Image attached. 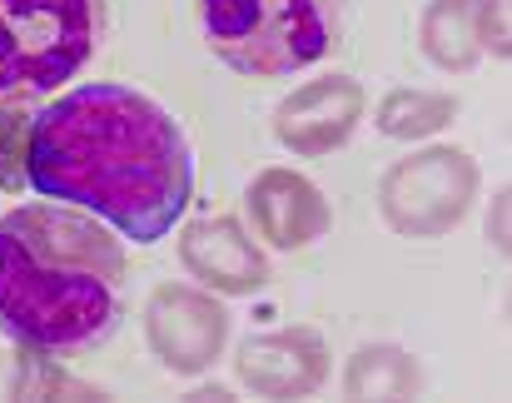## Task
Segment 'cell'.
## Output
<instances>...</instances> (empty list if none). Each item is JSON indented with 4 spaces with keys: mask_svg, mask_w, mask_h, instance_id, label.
I'll list each match as a JSON object with an SVG mask.
<instances>
[{
    "mask_svg": "<svg viewBox=\"0 0 512 403\" xmlns=\"http://www.w3.org/2000/svg\"><path fill=\"white\" fill-rule=\"evenodd\" d=\"M25 185L105 219L135 244H160L189 204L194 165L184 130L150 95L100 80L30 120Z\"/></svg>",
    "mask_w": 512,
    "mask_h": 403,
    "instance_id": "cell-1",
    "label": "cell"
},
{
    "mask_svg": "<svg viewBox=\"0 0 512 403\" xmlns=\"http://www.w3.org/2000/svg\"><path fill=\"white\" fill-rule=\"evenodd\" d=\"M125 314V249L75 204L0 214V334L25 349H90Z\"/></svg>",
    "mask_w": 512,
    "mask_h": 403,
    "instance_id": "cell-2",
    "label": "cell"
},
{
    "mask_svg": "<svg viewBox=\"0 0 512 403\" xmlns=\"http://www.w3.org/2000/svg\"><path fill=\"white\" fill-rule=\"evenodd\" d=\"M348 0H199L209 50L254 80H284L319 65L343 35Z\"/></svg>",
    "mask_w": 512,
    "mask_h": 403,
    "instance_id": "cell-3",
    "label": "cell"
},
{
    "mask_svg": "<svg viewBox=\"0 0 512 403\" xmlns=\"http://www.w3.org/2000/svg\"><path fill=\"white\" fill-rule=\"evenodd\" d=\"M105 0H0V105L60 90L100 45Z\"/></svg>",
    "mask_w": 512,
    "mask_h": 403,
    "instance_id": "cell-4",
    "label": "cell"
},
{
    "mask_svg": "<svg viewBox=\"0 0 512 403\" xmlns=\"http://www.w3.org/2000/svg\"><path fill=\"white\" fill-rule=\"evenodd\" d=\"M473 195H478V165H473V155H463L453 145L418 150L378 180V209H383L388 229H398L408 239H438V234L458 229Z\"/></svg>",
    "mask_w": 512,
    "mask_h": 403,
    "instance_id": "cell-5",
    "label": "cell"
},
{
    "mask_svg": "<svg viewBox=\"0 0 512 403\" xmlns=\"http://www.w3.org/2000/svg\"><path fill=\"white\" fill-rule=\"evenodd\" d=\"M145 339L170 374H204L229 344V314L209 289L160 284L145 304Z\"/></svg>",
    "mask_w": 512,
    "mask_h": 403,
    "instance_id": "cell-6",
    "label": "cell"
},
{
    "mask_svg": "<svg viewBox=\"0 0 512 403\" xmlns=\"http://www.w3.org/2000/svg\"><path fill=\"white\" fill-rule=\"evenodd\" d=\"M358 120H363V85L348 75H324V80H309L304 90L279 100L274 135L299 160H319V155L339 150L358 130Z\"/></svg>",
    "mask_w": 512,
    "mask_h": 403,
    "instance_id": "cell-7",
    "label": "cell"
},
{
    "mask_svg": "<svg viewBox=\"0 0 512 403\" xmlns=\"http://www.w3.org/2000/svg\"><path fill=\"white\" fill-rule=\"evenodd\" d=\"M239 384L264 399H299L329 379V344L314 329H279L239 344Z\"/></svg>",
    "mask_w": 512,
    "mask_h": 403,
    "instance_id": "cell-8",
    "label": "cell"
},
{
    "mask_svg": "<svg viewBox=\"0 0 512 403\" xmlns=\"http://www.w3.org/2000/svg\"><path fill=\"white\" fill-rule=\"evenodd\" d=\"M179 264L214 294H259L269 284V259L239 229V219H194L179 229Z\"/></svg>",
    "mask_w": 512,
    "mask_h": 403,
    "instance_id": "cell-9",
    "label": "cell"
},
{
    "mask_svg": "<svg viewBox=\"0 0 512 403\" xmlns=\"http://www.w3.org/2000/svg\"><path fill=\"white\" fill-rule=\"evenodd\" d=\"M244 200L259 239H269L274 249H304L329 234V200L319 195L314 180L294 170H264Z\"/></svg>",
    "mask_w": 512,
    "mask_h": 403,
    "instance_id": "cell-10",
    "label": "cell"
},
{
    "mask_svg": "<svg viewBox=\"0 0 512 403\" xmlns=\"http://www.w3.org/2000/svg\"><path fill=\"white\" fill-rule=\"evenodd\" d=\"M478 15H483V0H433L423 10V55L438 70H468L483 55Z\"/></svg>",
    "mask_w": 512,
    "mask_h": 403,
    "instance_id": "cell-11",
    "label": "cell"
},
{
    "mask_svg": "<svg viewBox=\"0 0 512 403\" xmlns=\"http://www.w3.org/2000/svg\"><path fill=\"white\" fill-rule=\"evenodd\" d=\"M423 374L418 364L393 349V344H368L348 359V374H343V389L348 399H403V394H418Z\"/></svg>",
    "mask_w": 512,
    "mask_h": 403,
    "instance_id": "cell-12",
    "label": "cell"
},
{
    "mask_svg": "<svg viewBox=\"0 0 512 403\" xmlns=\"http://www.w3.org/2000/svg\"><path fill=\"white\" fill-rule=\"evenodd\" d=\"M453 120H458V100L438 95V90H393L378 105V130L393 135V140H423V135H438L443 125H453Z\"/></svg>",
    "mask_w": 512,
    "mask_h": 403,
    "instance_id": "cell-13",
    "label": "cell"
},
{
    "mask_svg": "<svg viewBox=\"0 0 512 403\" xmlns=\"http://www.w3.org/2000/svg\"><path fill=\"white\" fill-rule=\"evenodd\" d=\"M25 135H30V120L15 110H0V185L5 190L25 180Z\"/></svg>",
    "mask_w": 512,
    "mask_h": 403,
    "instance_id": "cell-14",
    "label": "cell"
},
{
    "mask_svg": "<svg viewBox=\"0 0 512 403\" xmlns=\"http://www.w3.org/2000/svg\"><path fill=\"white\" fill-rule=\"evenodd\" d=\"M478 35H483V50H493L498 60H508V0H483Z\"/></svg>",
    "mask_w": 512,
    "mask_h": 403,
    "instance_id": "cell-15",
    "label": "cell"
},
{
    "mask_svg": "<svg viewBox=\"0 0 512 403\" xmlns=\"http://www.w3.org/2000/svg\"><path fill=\"white\" fill-rule=\"evenodd\" d=\"M493 244H498V249H508V190H503L498 204H493Z\"/></svg>",
    "mask_w": 512,
    "mask_h": 403,
    "instance_id": "cell-16",
    "label": "cell"
}]
</instances>
